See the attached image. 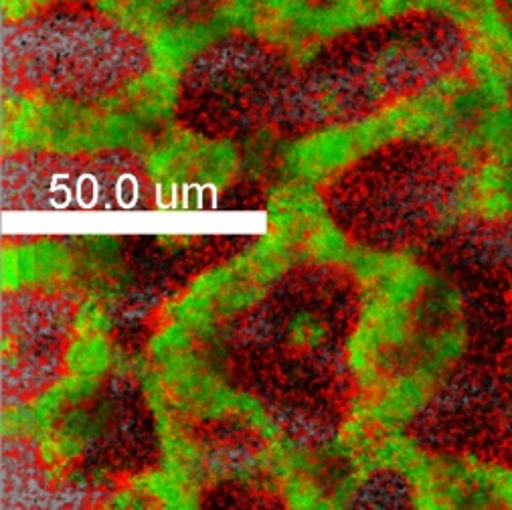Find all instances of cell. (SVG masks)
Segmentation results:
<instances>
[{"instance_id": "1", "label": "cell", "mask_w": 512, "mask_h": 510, "mask_svg": "<svg viewBox=\"0 0 512 510\" xmlns=\"http://www.w3.org/2000/svg\"><path fill=\"white\" fill-rule=\"evenodd\" d=\"M458 213L484 227L512 223V162L478 160L466 166L456 191Z\"/></svg>"}, {"instance_id": "2", "label": "cell", "mask_w": 512, "mask_h": 510, "mask_svg": "<svg viewBox=\"0 0 512 510\" xmlns=\"http://www.w3.org/2000/svg\"><path fill=\"white\" fill-rule=\"evenodd\" d=\"M492 506L512 510V464L510 466L498 464L494 490H492Z\"/></svg>"}, {"instance_id": "3", "label": "cell", "mask_w": 512, "mask_h": 510, "mask_svg": "<svg viewBox=\"0 0 512 510\" xmlns=\"http://www.w3.org/2000/svg\"><path fill=\"white\" fill-rule=\"evenodd\" d=\"M506 3H508V5H510V7H512V0H506Z\"/></svg>"}]
</instances>
